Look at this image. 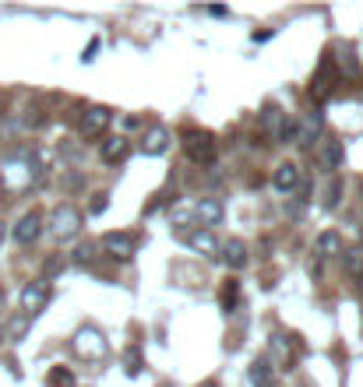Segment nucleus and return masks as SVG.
I'll list each match as a JSON object with an SVG mask.
<instances>
[{
  "label": "nucleus",
  "instance_id": "nucleus-24",
  "mask_svg": "<svg viewBox=\"0 0 363 387\" xmlns=\"http://www.w3.org/2000/svg\"><path fill=\"white\" fill-rule=\"evenodd\" d=\"M106 204H110V197H106V194H96V201H92V215L106 211Z\"/></svg>",
  "mask_w": 363,
  "mask_h": 387
},
{
  "label": "nucleus",
  "instance_id": "nucleus-12",
  "mask_svg": "<svg viewBox=\"0 0 363 387\" xmlns=\"http://www.w3.org/2000/svg\"><path fill=\"white\" fill-rule=\"evenodd\" d=\"M219 261H222L226 268H243V264H247V247H243V240H226V243H219Z\"/></svg>",
  "mask_w": 363,
  "mask_h": 387
},
{
  "label": "nucleus",
  "instance_id": "nucleus-9",
  "mask_svg": "<svg viewBox=\"0 0 363 387\" xmlns=\"http://www.w3.org/2000/svg\"><path fill=\"white\" fill-rule=\"evenodd\" d=\"M106 127H110V110H103V106H92V110H85V113H82V124H78V131H82L85 138H99Z\"/></svg>",
  "mask_w": 363,
  "mask_h": 387
},
{
  "label": "nucleus",
  "instance_id": "nucleus-13",
  "mask_svg": "<svg viewBox=\"0 0 363 387\" xmlns=\"http://www.w3.org/2000/svg\"><path fill=\"white\" fill-rule=\"evenodd\" d=\"M145 155H163L166 148H170V134L163 131V127H152V131H145V138H141V145H138Z\"/></svg>",
  "mask_w": 363,
  "mask_h": 387
},
{
  "label": "nucleus",
  "instance_id": "nucleus-15",
  "mask_svg": "<svg viewBox=\"0 0 363 387\" xmlns=\"http://www.w3.org/2000/svg\"><path fill=\"white\" fill-rule=\"evenodd\" d=\"M272 183H275V190H282V194H289L296 183H300V169L293 166V162H282L279 169H275V176H272Z\"/></svg>",
  "mask_w": 363,
  "mask_h": 387
},
{
  "label": "nucleus",
  "instance_id": "nucleus-11",
  "mask_svg": "<svg viewBox=\"0 0 363 387\" xmlns=\"http://www.w3.org/2000/svg\"><path fill=\"white\" fill-rule=\"evenodd\" d=\"M134 247H138V240L131 232H106L103 236V250H110L117 261H127L134 254Z\"/></svg>",
  "mask_w": 363,
  "mask_h": 387
},
{
  "label": "nucleus",
  "instance_id": "nucleus-6",
  "mask_svg": "<svg viewBox=\"0 0 363 387\" xmlns=\"http://www.w3.org/2000/svg\"><path fill=\"white\" fill-rule=\"evenodd\" d=\"M39 232H43V215H39V211H25V215L18 218V225H15V243L32 247V243L39 240Z\"/></svg>",
  "mask_w": 363,
  "mask_h": 387
},
{
  "label": "nucleus",
  "instance_id": "nucleus-21",
  "mask_svg": "<svg viewBox=\"0 0 363 387\" xmlns=\"http://www.w3.org/2000/svg\"><path fill=\"white\" fill-rule=\"evenodd\" d=\"M342 159H345V148H342V141H328V145H324V166L338 169V166H342Z\"/></svg>",
  "mask_w": 363,
  "mask_h": 387
},
{
  "label": "nucleus",
  "instance_id": "nucleus-2",
  "mask_svg": "<svg viewBox=\"0 0 363 387\" xmlns=\"http://www.w3.org/2000/svg\"><path fill=\"white\" fill-rule=\"evenodd\" d=\"M215 134H208V131H201V127H194V131H184V155L191 159V162H198V166H208V162H215Z\"/></svg>",
  "mask_w": 363,
  "mask_h": 387
},
{
  "label": "nucleus",
  "instance_id": "nucleus-5",
  "mask_svg": "<svg viewBox=\"0 0 363 387\" xmlns=\"http://www.w3.org/2000/svg\"><path fill=\"white\" fill-rule=\"evenodd\" d=\"M321 134H324V117H321L317 110L300 113V120H296V127H293L296 145H300V148H310L314 141H321Z\"/></svg>",
  "mask_w": 363,
  "mask_h": 387
},
{
  "label": "nucleus",
  "instance_id": "nucleus-17",
  "mask_svg": "<svg viewBox=\"0 0 363 387\" xmlns=\"http://www.w3.org/2000/svg\"><path fill=\"white\" fill-rule=\"evenodd\" d=\"M99 155H103V162H120V159L127 155V141L113 134V138H106V141H103Z\"/></svg>",
  "mask_w": 363,
  "mask_h": 387
},
{
  "label": "nucleus",
  "instance_id": "nucleus-7",
  "mask_svg": "<svg viewBox=\"0 0 363 387\" xmlns=\"http://www.w3.org/2000/svg\"><path fill=\"white\" fill-rule=\"evenodd\" d=\"M18 299H22V310H25L29 317H36V313L46 306V299H50V285H46V282H29Z\"/></svg>",
  "mask_w": 363,
  "mask_h": 387
},
{
  "label": "nucleus",
  "instance_id": "nucleus-3",
  "mask_svg": "<svg viewBox=\"0 0 363 387\" xmlns=\"http://www.w3.org/2000/svg\"><path fill=\"white\" fill-rule=\"evenodd\" d=\"M75 355L78 359H89V362H96V359H103L106 355V334L99 331V327H92V324H85V327H78V334H75Z\"/></svg>",
  "mask_w": 363,
  "mask_h": 387
},
{
  "label": "nucleus",
  "instance_id": "nucleus-10",
  "mask_svg": "<svg viewBox=\"0 0 363 387\" xmlns=\"http://www.w3.org/2000/svg\"><path fill=\"white\" fill-rule=\"evenodd\" d=\"M180 240H184L191 250L205 254V257H219V243H215V236H212L208 229H187V232H180Z\"/></svg>",
  "mask_w": 363,
  "mask_h": 387
},
{
  "label": "nucleus",
  "instance_id": "nucleus-23",
  "mask_svg": "<svg viewBox=\"0 0 363 387\" xmlns=\"http://www.w3.org/2000/svg\"><path fill=\"white\" fill-rule=\"evenodd\" d=\"M71 257H75V264H92V257H96V243H82Z\"/></svg>",
  "mask_w": 363,
  "mask_h": 387
},
{
  "label": "nucleus",
  "instance_id": "nucleus-4",
  "mask_svg": "<svg viewBox=\"0 0 363 387\" xmlns=\"http://www.w3.org/2000/svg\"><path fill=\"white\" fill-rule=\"evenodd\" d=\"M78 229H82V211L75 204L53 208V215H50V236L53 240H75Z\"/></svg>",
  "mask_w": 363,
  "mask_h": 387
},
{
  "label": "nucleus",
  "instance_id": "nucleus-25",
  "mask_svg": "<svg viewBox=\"0 0 363 387\" xmlns=\"http://www.w3.org/2000/svg\"><path fill=\"white\" fill-rule=\"evenodd\" d=\"M0 243H4V222H0Z\"/></svg>",
  "mask_w": 363,
  "mask_h": 387
},
{
  "label": "nucleus",
  "instance_id": "nucleus-8",
  "mask_svg": "<svg viewBox=\"0 0 363 387\" xmlns=\"http://www.w3.org/2000/svg\"><path fill=\"white\" fill-rule=\"evenodd\" d=\"M222 215H226V211H222V201H219V197H205V201H198L194 211H191V218H198V229L219 225Z\"/></svg>",
  "mask_w": 363,
  "mask_h": 387
},
{
  "label": "nucleus",
  "instance_id": "nucleus-20",
  "mask_svg": "<svg viewBox=\"0 0 363 387\" xmlns=\"http://www.w3.org/2000/svg\"><path fill=\"white\" fill-rule=\"evenodd\" d=\"M338 201H342V180H338V176H331V180H328V187H324V208H328V211H335V208H338Z\"/></svg>",
  "mask_w": 363,
  "mask_h": 387
},
{
  "label": "nucleus",
  "instance_id": "nucleus-27",
  "mask_svg": "<svg viewBox=\"0 0 363 387\" xmlns=\"http://www.w3.org/2000/svg\"><path fill=\"white\" fill-rule=\"evenodd\" d=\"M201 387H215V383H201Z\"/></svg>",
  "mask_w": 363,
  "mask_h": 387
},
{
  "label": "nucleus",
  "instance_id": "nucleus-18",
  "mask_svg": "<svg viewBox=\"0 0 363 387\" xmlns=\"http://www.w3.org/2000/svg\"><path fill=\"white\" fill-rule=\"evenodd\" d=\"M46 387H78L75 369H71V366H53V369L46 373Z\"/></svg>",
  "mask_w": 363,
  "mask_h": 387
},
{
  "label": "nucleus",
  "instance_id": "nucleus-16",
  "mask_svg": "<svg viewBox=\"0 0 363 387\" xmlns=\"http://www.w3.org/2000/svg\"><path fill=\"white\" fill-rule=\"evenodd\" d=\"M250 383L254 387H272L275 383V369H272L268 359H254L250 362Z\"/></svg>",
  "mask_w": 363,
  "mask_h": 387
},
{
  "label": "nucleus",
  "instance_id": "nucleus-19",
  "mask_svg": "<svg viewBox=\"0 0 363 387\" xmlns=\"http://www.w3.org/2000/svg\"><path fill=\"white\" fill-rule=\"evenodd\" d=\"M314 247H317V254H324V257H328V254H342V236H338V232H321Z\"/></svg>",
  "mask_w": 363,
  "mask_h": 387
},
{
  "label": "nucleus",
  "instance_id": "nucleus-14",
  "mask_svg": "<svg viewBox=\"0 0 363 387\" xmlns=\"http://www.w3.org/2000/svg\"><path fill=\"white\" fill-rule=\"evenodd\" d=\"M265 124H268V131L275 134V141L286 145V141L293 138V124L282 117V110H268V113H265Z\"/></svg>",
  "mask_w": 363,
  "mask_h": 387
},
{
  "label": "nucleus",
  "instance_id": "nucleus-26",
  "mask_svg": "<svg viewBox=\"0 0 363 387\" xmlns=\"http://www.w3.org/2000/svg\"><path fill=\"white\" fill-rule=\"evenodd\" d=\"M0 341H4V327H0Z\"/></svg>",
  "mask_w": 363,
  "mask_h": 387
},
{
  "label": "nucleus",
  "instance_id": "nucleus-1",
  "mask_svg": "<svg viewBox=\"0 0 363 387\" xmlns=\"http://www.w3.org/2000/svg\"><path fill=\"white\" fill-rule=\"evenodd\" d=\"M4 180L11 190H25L39 180V159L32 152H15L8 162H4Z\"/></svg>",
  "mask_w": 363,
  "mask_h": 387
},
{
  "label": "nucleus",
  "instance_id": "nucleus-22",
  "mask_svg": "<svg viewBox=\"0 0 363 387\" xmlns=\"http://www.w3.org/2000/svg\"><path fill=\"white\" fill-rule=\"evenodd\" d=\"M124 369H127L131 376L141 373V348H138V345H127V352H124Z\"/></svg>",
  "mask_w": 363,
  "mask_h": 387
}]
</instances>
